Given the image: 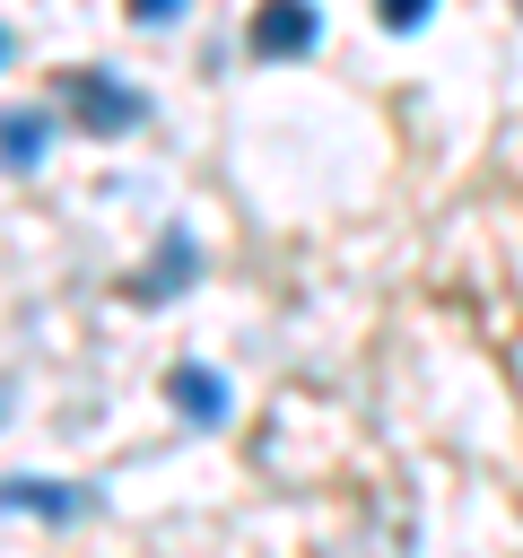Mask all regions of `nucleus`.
<instances>
[{"mask_svg": "<svg viewBox=\"0 0 523 558\" xmlns=\"http://www.w3.org/2000/svg\"><path fill=\"white\" fill-rule=\"evenodd\" d=\"M9 410H17V392H9V375H0V418H9Z\"/></svg>", "mask_w": 523, "mask_h": 558, "instance_id": "obj_9", "label": "nucleus"}, {"mask_svg": "<svg viewBox=\"0 0 523 558\" xmlns=\"http://www.w3.org/2000/svg\"><path fill=\"white\" fill-rule=\"evenodd\" d=\"M0 52H9V35H0Z\"/></svg>", "mask_w": 523, "mask_h": 558, "instance_id": "obj_10", "label": "nucleus"}, {"mask_svg": "<svg viewBox=\"0 0 523 558\" xmlns=\"http://www.w3.org/2000/svg\"><path fill=\"white\" fill-rule=\"evenodd\" d=\"M131 17H139V26H174V17H183V0H139Z\"/></svg>", "mask_w": 523, "mask_h": 558, "instance_id": "obj_8", "label": "nucleus"}, {"mask_svg": "<svg viewBox=\"0 0 523 558\" xmlns=\"http://www.w3.org/2000/svg\"><path fill=\"white\" fill-rule=\"evenodd\" d=\"M314 35H323V17H314L305 0H279V9H262V17H253V52H270V61L314 52Z\"/></svg>", "mask_w": 523, "mask_h": 558, "instance_id": "obj_3", "label": "nucleus"}, {"mask_svg": "<svg viewBox=\"0 0 523 558\" xmlns=\"http://www.w3.org/2000/svg\"><path fill=\"white\" fill-rule=\"evenodd\" d=\"M61 96H70V113H78L87 131H131V122L148 113V105H139V87H122L113 70H70V87H61Z\"/></svg>", "mask_w": 523, "mask_h": 558, "instance_id": "obj_1", "label": "nucleus"}, {"mask_svg": "<svg viewBox=\"0 0 523 558\" xmlns=\"http://www.w3.org/2000/svg\"><path fill=\"white\" fill-rule=\"evenodd\" d=\"M44 140H52L44 105H9V113H0V166H9V174H35V166H44Z\"/></svg>", "mask_w": 523, "mask_h": 558, "instance_id": "obj_4", "label": "nucleus"}, {"mask_svg": "<svg viewBox=\"0 0 523 558\" xmlns=\"http://www.w3.org/2000/svg\"><path fill=\"white\" fill-rule=\"evenodd\" d=\"M166 392H174V410H183V418H227V384H218V375H200V366H174V384H166Z\"/></svg>", "mask_w": 523, "mask_h": 558, "instance_id": "obj_6", "label": "nucleus"}, {"mask_svg": "<svg viewBox=\"0 0 523 558\" xmlns=\"http://www.w3.org/2000/svg\"><path fill=\"white\" fill-rule=\"evenodd\" d=\"M183 270H192V235L174 227V235L157 244V270H139V279H131V296H139V305H166V296L183 288Z\"/></svg>", "mask_w": 523, "mask_h": 558, "instance_id": "obj_5", "label": "nucleus"}, {"mask_svg": "<svg viewBox=\"0 0 523 558\" xmlns=\"http://www.w3.org/2000/svg\"><path fill=\"white\" fill-rule=\"evenodd\" d=\"M384 26H392V35H410V26H427V0H384Z\"/></svg>", "mask_w": 523, "mask_h": 558, "instance_id": "obj_7", "label": "nucleus"}, {"mask_svg": "<svg viewBox=\"0 0 523 558\" xmlns=\"http://www.w3.org/2000/svg\"><path fill=\"white\" fill-rule=\"evenodd\" d=\"M0 514L78 523V514H96V488H87V480H0Z\"/></svg>", "mask_w": 523, "mask_h": 558, "instance_id": "obj_2", "label": "nucleus"}]
</instances>
